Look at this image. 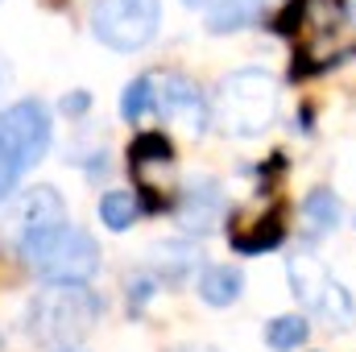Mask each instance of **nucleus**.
Returning a JSON list of instances; mask_svg holds the SVG:
<instances>
[{"instance_id":"nucleus-18","label":"nucleus","mask_w":356,"mask_h":352,"mask_svg":"<svg viewBox=\"0 0 356 352\" xmlns=\"http://www.w3.org/2000/svg\"><path fill=\"white\" fill-rule=\"evenodd\" d=\"M99 220L112 228V232H124L133 220H137V199L129 191H108L99 199Z\"/></svg>"},{"instance_id":"nucleus-12","label":"nucleus","mask_w":356,"mask_h":352,"mask_svg":"<svg viewBox=\"0 0 356 352\" xmlns=\"http://www.w3.org/2000/svg\"><path fill=\"white\" fill-rule=\"evenodd\" d=\"M273 0H220L211 13H207V33H236V29H249V25H261Z\"/></svg>"},{"instance_id":"nucleus-14","label":"nucleus","mask_w":356,"mask_h":352,"mask_svg":"<svg viewBox=\"0 0 356 352\" xmlns=\"http://www.w3.org/2000/svg\"><path fill=\"white\" fill-rule=\"evenodd\" d=\"M195 286H199V298H203V303H211V307H228V303L241 298V290H245V273H241L236 265H203Z\"/></svg>"},{"instance_id":"nucleus-26","label":"nucleus","mask_w":356,"mask_h":352,"mask_svg":"<svg viewBox=\"0 0 356 352\" xmlns=\"http://www.w3.org/2000/svg\"><path fill=\"white\" fill-rule=\"evenodd\" d=\"M353 13H356V4H353Z\"/></svg>"},{"instance_id":"nucleus-22","label":"nucleus","mask_w":356,"mask_h":352,"mask_svg":"<svg viewBox=\"0 0 356 352\" xmlns=\"http://www.w3.org/2000/svg\"><path fill=\"white\" fill-rule=\"evenodd\" d=\"M8 83H13V67H8V58L0 54V91H8Z\"/></svg>"},{"instance_id":"nucleus-25","label":"nucleus","mask_w":356,"mask_h":352,"mask_svg":"<svg viewBox=\"0 0 356 352\" xmlns=\"http://www.w3.org/2000/svg\"><path fill=\"white\" fill-rule=\"evenodd\" d=\"M58 352H79V349H58Z\"/></svg>"},{"instance_id":"nucleus-11","label":"nucleus","mask_w":356,"mask_h":352,"mask_svg":"<svg viewBox=\"0 0 356 352\" xmlns=\"http://www.w3.org/2000/svg\"><path fill=\"white\" fill-rule=\"evenodd\" d=\"M282 237H286L282 211H249V216H236L228 228V241L236 253H266Z\"/></svg>"},{"instance_id":"nucleus-20","label":"nucleus","mask_w":356,"mask_h":352,"mask_svg":"<svg viewBox=\"0 0 356 352\" xmlns=\"http://www.w3.org/2000/svg\"><path fill=\"white\" fill-rule=\"evenodd\" d=\"M154 286H158V282H154V273H133V278H129V307H133V311H141V307L149 303Z\"/></svg>"},{"instance_id":"nucleus-7","label":"nucleus","mask_w":356,"mask_h":352,"mask_svg":"<svg viewBox=\"0 0 356 352\" xmlns=\"http://www.w3.org/2000/svg\"><path fill=\"white\" fill-rule=\"evenodd\" d=\"M63 216H67V207H63V195H58L54 186H46V182L25 186V191H17V195L8 199V207H4L0 241H4L8 249H21L29 237H38V232H46V228L67 224Z\"/></svg>"},{"instance_id":"nucleus-9","label":"nucleus","mask_w":356,"mask_h":352,"mask_svg":"<svg viewBox=\"0 0 356 352\" xmlns=\"http://www.w3.org/2000/svg\"><path fill=\"white\" fill-rule=\"evenodd\" d=\"M154 104H158V112L166 116V120H182V125H191L195 133H203L207 129V120H211V108H207V99H203V91L195 79H186V75H162V83H154Z\"/></svg>"},{"instance_id":"nucleus-19","label":"nucleus","mask_w":356,"mask_h":352,"mask_svg":"<svg viewBox=\"0 0 356 352\" xmlns=\"http://www.w3.org/2000/svg\"><path fill=\"white\" fill-rule=\"evenodd\" d=\"M149 108H154V79H149V75H137V79L124 88V95H120V116H124L129 125H137Z\"/></svg>"},{"instance_id":"nucleus-5","label":"nucleus","mask_w":356,"mask_h":352,"mask_svg":"<svg viewBox=\"0 0 356 352\" xmlns=\"http://www.w3.org/2000/svg\"><path fill=\"white\" fill-rule=\"evenodd\" d=\"M286 278H290V290H294V298L311 311V315H319L327 328H353L356 323V303L353 294L332 278V269L319 262V257H311V253H294L290 262H286Z\"/></svg>"},{"instance_id":"nucleus-3","label":"nucleus","mask_w":356,"mask_h":352,"mask_svg":"<svg viewBox=\"0 0 356 352\" xmlns=\"http://www.w3.org/2000/svg\"><path fill=\"white\" fill-rule=\"evenodd\" d=\"M21 262L29 265L38 278H46L50 286H75V282H88L91 273L99 269V249L83 228L75 224H58V228H46L38 237H29L21 249Z\"/></svg>"},{"instance_id":"nucleus-15","label":"nucleus","mask_w":356,"mask_h":352,"mask_svg":"<svg viewBox=\"0 0 356 352\" xmlns=\"http://www.w3.org/2000/svg\"><path fill=\"white\" fill-rule=\"evenodd\" d=\"M175 162V145H170V137H162V133H141V137H133V145H129V170L145 182V175L154 170V166H170Z\"/></svg>"},{"instance_id":"nucleus-2","label":"nucleus","mask_w":356,"mask_h":352,"mask_svg":"<svg viewBox=\"0 0 356 352\" xmlns=\"http://www.w3.org/2000/svg\"><path fill=\"white\" fill-rule=\"evenodd\" d=\"M104 303L99 294L88 290V282L75 286H46L33 303H29V336L42 344H58L71 349L79 336H88L99 319Z\"/></svg>"},{"instance_id":"nucleus-17","label":"nucleus","mask_w":356,"mask_h":352,"mask_svg":"<svg viewBox=\"0 0 356 352\" xmlns=\"http://www.w3.org/2000/svg\"><path fill=\"white\" fill-rule=\"evenodd\" d=\"M311 336V323L302 315H277L273 323H266V344L273 352H294L302 349V340Z\"/></svg>"},{"instance_id":"nucleus-13","label":"nucleus","mask_w":356,"mask_h":352,"mask_svg":"<svg viewBox=\"0 0 356 352\" xmlns=\"http://www.w3.org/2000/svg\"><path fill=\"white\" fill-rule=\"evenodd\" d=\"M199 265V249L191 245V241H158L154 249H149V269L162 278V282H182L191 269Z\"/></svg>"},{"instance_id":"nucleus-21","label":"nucleus","mask_w":356,"mask_h":352,"mask_svg":"<svg viewBox=\"0 0 356 352\" xmlns=\"http://www.w3.org/2000/svg\"><path fill=\"white\" fill-rule=\"evenodd\" d=\"M88 108H91L88 91H71V95H63V112H67V116H83Z\"/></svg>"},{"instance_id":"nucleus-10","label":"nucleus","mask_w":356,"mask_h":352,"mask_svg":"<svg viewBox=\"0 0 356 352\" xmlns=\"http://www.w3.org/2000/svg\"><path fill=\"white\" fill-rule=\"evenodd\" d=\"M224 211H228V203H224V191H220V182L216 178H191L186 186H182V195H178V224L186 228V232H211L220 220H224Z\"/></svg>"},{"instance_id":"nucleus-4","label":"nucleus","mask_w":356,"mask_h":352,"mask_svg":"<svg viewBox=\"0 0 356 352\" xmlns=\"http://www.w3.org/2000/svg\"><path fill=\"white\" fill-rule=\"evenodd\" d=\"M50 150V112L42 99H17L0 112V203L13 195L17 178L38 166Z\"/></svg>"},{"instance_id":"nucleus-23","label":"nucleus","mask_w":356,"mask_h":352,"mask_svg":"<svg viewBox=\"0 0 356 352\" xmlns=\"http://www.w3.org/2000/svg\"><path fill=\"white\" fill-rule=\"evenodd\" d=\"M182 4H186V8H203V4H211V8H216L220 0H182Z\"/></svg>"},{"instance_id":"nucleus-24","label":"nucleus","mask_w":356,"mask_h":352,"mask_svg":"<svg viewBox=\"0 0 356 352\" xmlns=\"http://www.w3.org/2000/svg\"><path fill=\"white\" fill-rule=\"evenodd\" d=\"M182 352H216V349H182Z\"/></svg>"},{"instance_id":"nucleus-6","label":"nucleus","mask_w":356,"mask_h":352,"mask_svg":"<svg viewBox=\"0 0 356 352\" xmlns=\"http://www.w3.org/2000/svg\"><path fill=\"white\" fill-rule=\"evenodd\" d=\"M162 21V0H95L91 4V33L108 50H141L154 42Z\"/></svg>"},{"instance_id":"nucleus-1","label":"nucleus","mask_w":356,"mask_h":352,"mask_svg":"<svg viewBox=\"0 0 356 352\" xmlns=\"http://www.w3.org/2000/svg\"><path fill=\"white\" fill-rule=\"evenodd\" d=\"M277 116V83L261 67H245L220 79L211 99V120L232 137H257Z\"/></svg>"},{"instance_id":"nucleus-16","label":"nucleus","mask_w":356,"mask_h":352,"mask_svg":"<svg viewBox=\"0 0 356 352\" xmlns=\"http://www.w3.org/2000/svg\"><path fill=\"white\" fill-rule=\"evenodd\" d=\"M302 216L311 220V232H332V228H340V216H344V207H340V199H336V191H327V186H315L307 199H302Z\"/></svg>"},{"instance_id":"nucleus-8","label":"nucleus","mask_w":356,"mask_h":352,"mask_svg":"<svg viewBox=\"0 0 356 352\" xmlns=\"http://www.w3.org/2000/svg\"><path fill=\"white\" fill-rule=\"evenodd\" d=\"M344 25V0H294L277 29L298 38V54H319Z\"/></svg>"}]
</instances>
